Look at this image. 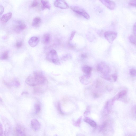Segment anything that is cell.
<instances>
[{
	"label": "cell",
	"mask_w": 136,
	"mask_h": 136,
	"mask_svg": "<svg viewBox=\"0 0 136 136\" xmlns=\"http://www.w3.org/2000/svg\"><path fill=\"white\" fill-rule=\"evenodd\" d=\"M46 81V78L41 72H35L32 76L28 77L26 80V82L30 86H35L43 85Z\"/></svg>",
	"instance_id": "obj_1"
},
{
	"label": "cell",
	"mask_w": 136,
	"mask_h": 136,
	"mask_svg": "<svg viewBox=\"0 0 136 136\" xmlns=\"http://www.w3.org/2000/svg\"><path fill=\"white\" fill-rule=\"evenodd\" d=\"M46 58L48 60L51 61L55 64L58 65L60 64L57 52L54 50H52L49 52L47 55Z\"/></svg>",
	"instance_id": "obj_2"
},
{
	"label": "cell",
	"mask_w": 136,
	"mask_h": 136,
	"mask_svg": "<svg viewBox=\"0 0 136 136\" xmlns=\"http://www.w3.org/2000/svg\"><path fill=\"white\" fill-rule=\"evenodd\" d=\"M97 71L101 72L103 75H107L110 72V69L106 63L102 62L99 63L97 66Z\"/></svg>",
	"instance_id": "obj_3"
},
{
	"label": "cell",
	"mask_w": 136,
	"mask_h": 136,
	"mask_svg": "<svg viewBox=\"0 0 136 136\" xmlns=\"http://www.w3.org/2000/svg\"><path fill=\"white\" fill-rule=\"evenodd\" d=\"M71 9L77 14L84 17L85 19L89 20L90 18L89 15L84 9L78 7L72 6L70 7Z\"/></svg>",
	"instance_id": "obj_4"
},
{
	"label": "cell",
	"mask_w": 136,
	"mask_h": 136,
	"mask_svg": "<svg viewBox=\"0 0 136 136\" xmlns=\"http://www.w3.org/2000/svg\"><path fill=\"white\" fill-rule=\"evenodd\" d=\"M15 136H27L26 131L24 127L20 124L17 125L14 129Z\"/></svg>",
	"instance_id": "obj_5"
},
{
	"label": "cell",
	"mask_w": 136,
	"mask_h": 136,
	"mask_svg": "<svg viewBox=\"0 0 136 136\" xmlns=\"http://www.w3.org/2000/svg\"><path fill=\"white\" fill-rule=\"evenodd\" d=\"M104 36L109 43H112L116 38L117 33L113 31H107L105 33Z\"/></svg>",
	"instance_id": "obj_6"
},
{
	"label": "cell",
	"mask_w": 136,
	"mask_h": 136,
	"mask_svg": "<svg viewBox=\"0 0 136 136\" xmlns=\"http://www.w3.org/2000/svg\"><path fill=\"white\" fill-rule=\"evenodd\" d=\"M114 102L112 98L107 101L105 103L103 111L105 115H107L110 112Z\"/></svg>",
	"instance_id": "obj_7"
},
{
	"label": "cell",
	"mask_w": 136,
	"mask_h": 136,
	"mask_svg": "<svg viewBox=\"0 0 136 136\" xmlns=\"http://www.w3.org/2000/svg\"><path fill=\"white\" fill-rule=\"evenodd\" d=\"M54 4L55 7L63 9H67L69 8L68 4L64 1L61 0L56 1L55 2Z\"/></svg>",
	"instance_id": "obj_8"
},
{
	"label": "cell",
	"mask_w": 136,
	"mask_h": 136,
	"mask_svg": "<svg viewBox=\"0 0 136 136\" xmlns=\"http://www.w3.org/2000/svg\"><path fill=\"white\" fill-rule=\"evenodd\" d=\"M101 77L108 81L111 82H116L117 78V76L116 74H113L111 75L109 74L107 75H103Z\"/></svg>",
	"instance_id": "obj_9"
},
{
	"label": "cell",
	"mask_w": 136,
	"mask_h": 136,
	"mask_svg": "<svg viewBox=\"0 0 136 136\" xmlns=\"http://www.w3.org/2000/svg\"><path fill=\"white\" fill-rule=\"evenodd\" d=\"M100 1L109 10H113L115 8L116 4L113 2L107 0H103Z\"/></svg>",
	"instance_id": "obj_10"
},
{
	"label": "cell",
	"mask_w": 136,
	"mask_h": 136,
	"mask_svg": "<svg viewBox=\"0 0 136 136\" xmlns=\"http://www.w3.org/2000/svg\"><path fill=\"white\" fill-rule=\"evenodd\" d=\"M32 127L33 130L37 131L40 129L41 128V124L37 119H34L31 122Z\"/></svg>",
	"instance_id": "obj_11"
},
{
	"label": "cell",
	"mask_w": 136,
	"mask_h": 136,
	"mask_svg": "<svg viewBox=\"0 0 136 136\" xmlns=\"http://www.w3.org/2000/svg\"><path fill=\"white\" fill-rule=\"evenodd\" d=\"M90 76L84 74L81 76L80 80L82 84L86 85L89 84L90 82Z\"/></svg>",
	"instance_id": "obj_12"
},
{
	"label": "cell",
	"mask_w": 136,
	"mask_h": 136,
	"mask_svg": "<svg viewBox=\"0 0 136 136\" xmlns=\"http://www.w3.org/2000/svg\"><path fill=\"white\" fill-rule=\"evenodd\" d=\"M127 94V92L126 90H123L120 91L113 98L114 101L116 100L122 99L124 98Z\"/></svg>",
	"instance_id": "obj_13"
},
{
	"label": "cell",
	"mask_w": 136,
	"mask_h": 136,
	"mask_svg": "<svg viewBox=\"0 0 136 136\" xmlns=\"http://www.w3.org/2000/svg\"><path fill=\"white\" fill-rule=\"evenodd\" d=\"M39 41V38L36 37H33L29 39L28 43L29 45L32 47L36 46Z\"/></svg>",
	"instance_id": "obj_14"
},
{
	"label": "cell",
	"mask_w": 136,
	"mask_h": 136,
	"mask_svg": "<svg viewBox=\"0 0 136 136\" xmlns=\"http://www.w3.org/2000/svg\"><path fill=\"white\" fill-rule=\"evenodd\" d=\"M26 27V25L23 22L21 21H19L17 22L15 28L17 31H19L25 29Z\"/></svg>",
	"instance_id": "obj_15"
},
{
	"label": "cell",
	"mask_w": 136,
	"mask_h": 136,
	"mask_svg": "<svg viewBox=\"0 0 136 136\" xmlns=\"http://www.w3.org/2000/svg\"><path fill=\"white\" fill-rule=\"evenodd\" d=\"M12 16V13L9 12L3 15L1 18V21L4 23H6L9 20Z\"/></svg>",
	"instance_id": "obj_16"
},
{
	"label": "cell",
	"mask_w": 136,
	"mask_h": 136,
	"mask_svg": "<svg viewBox=\"0 0 136 136\" xmlns=\"http://www.w3.org/2000/svg\"><path fill=\"white\" fill-rule=\"evenodd\" d=\"M42 22V20L40 17H35L33 19L32 23V25L35 27H37L40 26Z\"/></svg>",
	"instance_id": "obj_17"
},
{
	"label": "cell",
	"mask_w": 136,
	"mask_h": 136,
	"mask_svg": "<svg viewBox=\"0 0 136 136\" xmlns=\"http://www.w3.org/2000/svg\"><path fill=\"white\" fill-rule=\"evenodd\" d=\"M51 38L50 35L49 33H46L43 35L42 38V42L44 44L49 43L50 42Z\"/></svg>",
	"instance_id": "obj_18"
},
{
	"label": "cell",
	"mask_w": 136,
	"mask_h": 136,
	"mask_svg": "<svg viewBox=\"0 0 136 136\" xmlns=\"http://www.w3.org/2000/svg\"><path fill=\"white\" fill-rule=\"evenodd\" d=\"M42 3V10L46 9L49 10L51 8L50 4L49 1H41Z\"/></svg>",
	"instance_id": "obj_19"
},
{
	"label": "cell",
	"mask_w": 136,
	"mask_h": 136,
	"mask_svg": "<svg viewBox=\"0 0 136 136\" xmlns=\"http://www.w3.org/2000/svg\"><path fill=\"white\" fill-rule=\"evenodd\" d=\"M82 72L86 75H91L92 69L91 67L89 66H85L82 67Z\"/></svg>",
	"instance_id": "obj_20"
},
{
	"label": "cell",
	"mask_w": 136,
	"mask_h": 136,
	"mask_svg": "<svg viewBox=\"0 0 136 136\" xmlns=\"http://www.w3.org/2000/svg\"><path fill=\"white\" fill-rule=\"evenodd\" d=\"M85 122L88 124H89L91 126L93 127H96L97 126V124L96 122L93 120L89 119V118H86L84 119Z\"/></svg>",
	"instance_id": "obj_21"
},
{
	"label": "cell",
	"mask_w": 136,
	"mask_h": 136,
	"mask_svg": "<svg viewBox=\"0 0 136 136\" xmlns=\"http://www.w3.org/2000/svg\"><path fill=\"white\" fill-rule=\"evenodd\" d=\"M34 107L36 113V114L39 113L40 112L41 109V107L40 105L39 104L37 103L35 104Z\"/></svg>",
	"instance_id": "obj_22"
},
{
	"label": "cell",
	"mask_w": 136,
	"mask_h": 136,
	"mask_svg": "<svg viewBox=\"0 0 136 136\" xmlns=\"http://www.w3.org/2000/svg\"><path fill=\"white\" fill-rule=\"evenodd\" d=\"M8 58V51H4L1 57V59L2 60H6Z\"/></svg>",
	"instance_id": "obj_23"
},
{
	"label": "cell",
	"mask_w": 136,
	"mask_h": 136,
	"mask_svg": "<svg viewBox=\"0 0 136 136\" xmlns=\"http://www.w3.org/2000/svg\"><path fill=\"white\" fill-rule=\"evenodd\" d=\"M56 108L57 110L60 114L62 115H64V113L62 111V110H61L60 103L59 102L57 103Z\"/></svg>",
	"instance_id": "obj_24"
},
{
	"label": "cell",
	"mask_w": 136,
	"mask_h": 136,
	"mask_svg": "<svg viewBox=\"0 0 136 136\" xmlns=\"http://www.w3.org/2000/svg\"><path fill=\"white\" fill-rule=\"evenodd\" d=\"M81 119L82 117H80L76 121L73 122V125L76 126H79L81 123Z\"/></svg>",
	"instance_id": "obj_25"
},
{
	"label": "cell",
	"mask_w": 136,
	"mask_h": 136,
	"mask_svg": "<svg viewBox=\"0 0 136 136\" xmlns=\"http://www.w3.org/2000/svg\"><path fill=\"white\" fill-rule=\"evenodd\" d=\"M0 136H7V134L6 132H4L3 126L1 123L0 124Z\"/></svg>",
	"instance_id": "obj_26"
},
{
	"label": "cell",
	"mask_w": 136,
	"mask_h": 136,
	"mask_svg": "<svg viewBox=\"0 0 136 136\" xmlns=\"http://www.w3.org/2000/svg\"><path fill=\"white\" fill-rule=\"evenodd\" d=\"M130 42L136 46V37L133 36H130L129 37Z\"/></svg>",
	"instance_id": "obj_27"
},
{
	"label": "cell",
	"mask_w": 136,
	"mask_h": 136,
	"mask_svg": "<svg viewBox=\"0 0 136 136\" xmlns=\"http://www.w3.org/2000/svg\"><path fill=\"white\" fill-rule=\"evenodd\" d=\"M72 58V56L69 54H67L63 56L61 60L64 61H66L71 59Z\"/></svg>",
	"instance_id": "obj_28"
},
{
	"label": "cell",
	"mask_w": 136,
	"mask_h": 136,
	"mask_svg": "<svg viewBox=\"0 0 136 136\" xmlns=\"http://www.w3.org/2000/svg\"><path fill=\"white\" fill-rule=\"evenodd\" d=\"M130 74L131 76L135 77L136 76V70L134 68L130 69Z\"/></svg>",
	"instance_id": "obj_29"
},
{
	"label": "cell",
	"mask_w": 136,
	"mask_h": 136,
	"mask_svg": "<svg viewBox=\"0 0 136 136\" xmlns=\"http://www.w3.org/2000/svg\"><path fill=\"white\" fill-rule=\"evenodd\" d=\"M90 112V108L89 106H88L84 112V115L85 117H86L89 114Z\"/></svg>",
	"instance_id": "obj_30"
},
{
	"label": "cell",
	"mask_w": 136,
	"mask_h": 136,
	"mask_svg": "<svg viewBox=\"0 0 136 136\" xmlns=\"http://www.w3.org/2000/svg\"><path fill=\"white\" fill-rule=\"evenodd\" d=\"M39 3L38 1H33L31 4V7H35L39 6Z\"/></svg>",
	"instance_id": "obj_31"
},
{
	"label": "cell",
	"mask_w": 136,
	"mask_h": 136,
	"mask_svg": "<svg viewBox=\"0 0 136 136\" xmlns=\"http://www.w3.org/2000/svg\"><path fill=\"white\" fill-rule=\"evenodd\" d=\"M129 5L131 6L136 8V1H130L129 3Z\"/></svg>",
	"instance_id": "obj_32"
},
{
	"label": "cell",
	"mask_w": 136,
	"mask_h": 136,
	"mask_svg": "<svg viewBox=\"0 0 136 136\" xmlns=\"http://www.w3.org/2000/svg\"><path fill=\"white\" fill-rule=\"evenodd\" d=\"M23 45V43L22 41L17 42L16 44V46L17 48H20Z\"/></svg>",
	"instance_id": "obj_33"
},
{
	"label": "cell",
	"mask_w": 136,
	"mask_h": 136,
	"mask_svg": "<svg viewBox=\"0 0 136 136\" xmlns=\"http://www.w3.org/2000/svg\"><path fill=\"white\" fill-rule=\"evenodd\" d=\"M132 111L133 115L136 117V105H135L133 107Z\"/></svg>",
	"instance_id": "obj_34"
},
{
	"label": "cell",
	"mask_w": 136,
	"mask_h": 136,
	"mask_svg": "<svg viewBox=\"0 0 136 136\" xmlns=\"http://www.w3.org/2000/svg\"><path fill=\"white\" fill-rule=\"evenodd\" d=\"M76 33V32L75 31H73L72 32L70 38V41H72V40L74 36H75Z\"/></svg>",
	"instance_id": "obj_35"
},
{
	"label": "cell",
	"mask_w": 136,
	"mask_h": 136,
	"mask_svg": "<svg viewBox=\"0 0 136 136\" xmlns=\"http://www.w3.org/2000/svg\"><path fill=\"white\" fill-rule=\"evenodd\" d=\"M133 30L135 36L136 37V23H135L134 25Z\"/></svg>",
	"instance_id": "obj_36"
},
{
	"label": "cell",
	"mask_w": 136,
	"mask_h": 136,
	"mask_svg": "<svg viewBox=\"0 0 136 136\" xmlns=\"http://www.w3.org/2000/svg\"><path fill=\"white\" fill-rule=\"evenodd\" d=\"M0 11H1L0 14H1V15L4 12V8L2 6H0Z\"/></svg>",
	"instance_id": "obj_37"
},
{
	"label": "cell",
	"mask_w": 136,
	"mask_h": 136,
	"mask_svg": "<svg viewBox=\"0 0 136 136\" xmlns=\"http://www.w3.org/2000/svg\"><path fill=\"white\" fill-rule=\"evenodd\" d=\"M93 96L94 98H96L99 97V95L98 93H95L93 94Z\"/></svg>",
	"instance_id": "obj_38"
},
{
	"label": "cell",
	"mask_w": 136,
	"mask_h": 136,
	"mask_svg": "<svg viewBox=\"0 0 136 136\" xmlns=\"http://www.w3.org/2000/svg\"><path fill=\"white\" fill-rule=\"evenodd\" d=\"M81 58L83 59L86 58H87V56L85 54H83L81 55Z\"/></svg>",
	"instance_id": "obj_39"
},
{
	"label": "cell",
	"mask_w": 136,
	"mask_h": 136,
	"mask_svg": "<svg viewBox=\"0 0 136 136\" xmlns=\"http://www.w3.org/2000/svg\"><path fill=\"white\" fill-rule=\"evenodd\" d=\"M127 136H134L132 135H128Z\"/></svg>",
	"instance_id": "obj_40"
},
{
	"label": "cell",
	"mask_w": 136,
	"mask_h": 136,
	"mask_svg": "<svg viewBox=\"0 0 136 136\" xmlns=\"http://www.w3.org/2000/svg\"><path fill=\"white\" fill-rule=\"evenodd\" d=\"M54 136H59L57 134L55 135Z\"/></svg>",
	"instance_id": "obj_41"
}]
</instances>
